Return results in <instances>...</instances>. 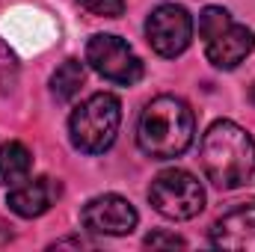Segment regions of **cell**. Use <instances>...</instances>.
<instances>
[{
	"instance_id": "1",
	"label": "cell",
	"mask_w": 255,
	"mask_h": 252,
	"mask_svg": "<svg viewBox=\"0 0 255 252\" xmlns=\"http://www.w3.org/2000/svg\"><path fill=\"white\" fill-rule=\"evenodd\" d=\"M196 116L190 104L175 95H157L145 104L136 122V145L151 160L181 157L193 145Z\"/></svg>"
},
{
	"instance_id": "2",
	"label": "cell",
	"mask_w": 255,
	"mask_h": 252,
	"mask_svg": "<svg viewBox=\"0 0 255 252\" xmlns=\"http://www.w3.org/2000/svg\"><path fill=\"white\" fill-rule=\"evenodd\" d=\"M202 169L217 190H238L255 172V139L241 125L220 119L202 136Z\"/></svg>"
},
{
	"instance_id": "3",
	"label": "cell",
	"mask_w": 255,
	"mask_h": 252,
	"mask_svg": "<svg viewBox=\"0 0 255 252\" xmlns=\"http://www.w3.org/2000/svg\"><path fill=\"white\" fill-rule=\"evenodd\" d=\"M119 125H122V101L110 92H95L71 113L68 133L77 151L101 154L116 142Z\"/></svg>"
},
{
	"instance_id": "4",
	"label": "cell",
	"mask_w": 255,
	"mask_h": 252,
	"mask_svg": "<svg viewBox=\"0 0 255 252\" xmlns=\"http://www.w3.org/2000/svg\"><path fill=\"white\" fill-rule=\"evenodd\" d=\"M148 202L166 220H193L205 208V187L184 169H166L151 181Z\"/></svg>"
},
{
	"instance_id": "5",
	"label": "cell",
	"mask_w": 255,
	"mask_h": 252,
	"mask_svg": "<svg viewBox=\"0 0 255 252\" xmlns=\"http://www.w3.org/2000/svg\"><path fill=\"white\" fill-rule=\"evenodd\" d=\"M86 63L92 65L104 80L119 83V86H133L142 77V63L130 51V45L122 42L119 36L98 33L86 45Z\"/></svg>"
},
{
	"instance_id": "6",
	"label": "cell",
	"mask_w": 255,
	"mask_h": 252,
	"mask_svg": "<svg viewBox=\"0 0 255 252\" xmlns=\"http://www.w3.org/2000/svg\"><path fill=\"white\" fill-rule=\"evenodd\" d=\"M145 39L160 57H181L193 39V18L184 6L160 3L145 21Z\"/></svg>"
},
{
	"instance_id": "7",
	"label": "cell",
	"mask_w": 255,
	"mask_h": 252,
	"mask_svg": "<svg viewBox=\"0 0 255 252\" xmlns=\"http://www.w3.org/2000/svg\"><path fill=\"white\" fill-rule=\"evenodd\" d=\"M80 223L86 226V232L92 235H107V238H122L130 235L139 223V214L136 208L128 202L125 196H116V193H104V196H95L83 205L80 211Z\"/></svg>"
},
{
	"instance_id": "8",
	"label": "cell",
	"mask_w": 255,
	"mask_h": 252,
	"mask_svg": "<svg viewBox=\"0 0 255 252\" xmlns=\"http://www.w3.org/2000/svg\"><path fill=\"white\" fill-rule=\"evenodd\" d=\"M211 244L217 250L255 252V202L223 214L211 229Z\"/></svg>"
},
{
	"instance_id": "9",
	"label": "cell",
	"mask_w": 255,
	"mask_h": 252,
	"mask_svg": "<svg viewBox=\"0 0 255 252\" xmlns=\"http://www.w3.org/2000/svg\"><path fill=\"white\" fill-rule=\"evenodd\" d=\"M253 51H255V33L247 24H238V21H232L223 33H217L214 39L205 42L208 63H214L217 68H223V71L238 68Z\"/></svg>"
},
{
	"instance_id": "10",
	"label": "cell",
	"mask_w": 255,
	"mask_h": 252,
	"mask_svg": "<svg viewBox=\"0 0 255 252\" xmlns=\"http://www.w3.org/2000/svg\"><path fill=\"white\" fill-rule=\"evenodd\" d=\"M60 181L54 178H36L30 184H18L15 190H9L6 196V205L12 214L24 217V220H33V217H42L54 208V202L60 199Z\"/></svg>"
},
{
	"instance_id": "11",
	"label": "cell",
	"mask_w": 255,
	"mask_h": 252,
	"mask_svg": "<svg viewBox=\"0 0 255 252\" xmlns=\"http://www.w3.org/2000/svg\"><path fill=\"white\" fill-rule=\"evenodd\" d=\"M30 169H33V154L24 142L0 145V187H15L27 181Z\"/></svg>"
},
{
	"instance_id": "12",
	"label": "cell",
	"mask_w": 255,
	"mask_h": 252,
	"mask_svg": "<svg viewBox=\"0 0 255 252\" xmlns=\"http://www.w3.org/2000/svg\"><path fill=\"white\" fill-rule=\"evenodd\" d=\"M83 80H86L83 63H80V60H65V63L54 71V77H51V92H54L57 101H71V98L80 92Z\"/></svg>"
},
{
	"instance_id": "13",
	"label": "cell",
	"mask_w": 255,
	"mask_h": 252,
	"mask_svg": "<svg viewBox=\"0 0 255 252\" xmlns=\"http://www.w3.org/2000/svg\"><path fill=\"white\" fill-rule=\"evenodd\" d=\"M232 21H235V18L229 15V9H223V6H205L202 15H199V36L208 42V39H214L217 33H223Z\"/></svg>"
},
{
	"instance_id": "14",
	"label": "cell",
	"mask_w": 255,
	"mask_h": 252,
	"mask_svg": "<svg viewBox=\"0 0 255 252\" xmlns=\"http://www.w3.org/2000/svg\"><path fill=\"white\" fill-rule=\"evenodd\" d=\"M80 6L101 18H119L125 12V0H80Z\"/></svg>"
},
{
	"instance_id": "15",
	"label": "cell",
	"mask_w": 255,
	"mask_h": 252,
	"mask_svg": "<svg viewBox=\"0 0 255 252\" xmlns=\"http://www.w3.org/2000/svg\"><path fill=\"white\" fill-rule=\"evenodd\" d=\"M145 247H148V250H157V247H169V250H175V247H187V241H184V238H178V235L151 232V235L145 238Z\"/></svg>"
},
{
	"instance_id": "16",
	"label": "cell",
	"mask_w": 255,
	"mask_h": 252,
	"mask_svg": "<svg viewBox=\"0 0 255 252\" xmlns=\"http://www.w3.org/2000/svg\"><path fill=\"white\" fill-rule=\"evenodd\" d=\"M15 68H18V63H15L12 48L0 39V77H3V74H9V71H15Z\"/></svg>"
},
{
	"instance_id": "17",
	"label": "cell",
	"mask_w": 255,
	"mask_h": 252,
	"mask_svg": "<svg viewBox=\"0 0 255 252\" xmlns=\"http://www.w3.org/2000/svg\"><path fill=\"white\" fill-rule=\"evenodd\" d=\"M63 247H74V250H83V247H92L89 241H83V238H68V241H57L51 250H63Z\"/></svg>"
},
{
	"instance_id": "18",
	"label": "cell",
	"mask_w": 255,
	"mask_h": 252,
	"mask_svg": "<svg viewBox=\"0 0 255 252\" xmlns=\"http://www.w3.org/2000/svg\"><path fill=\"white\" fill-rule=\"evenodd\" d=\"M9 241H12V226L0 220V247H3V244H9Z\"/></svg>"
},
{
	"instance_id": "19",
	"label": "cell",
	"mask_w": 255,
	"mask_h": 252,
	"mask_svg": "<svg viewBox=\"0 0 255 252\" xmlns=\"http://www.w3.org/2000/svg\"><path fill=\"white\" fill-rule=\"evenodd\" d=\"M250 101L255 104V83H253V89H250Z\"/></svg>"
}]
</instances>
